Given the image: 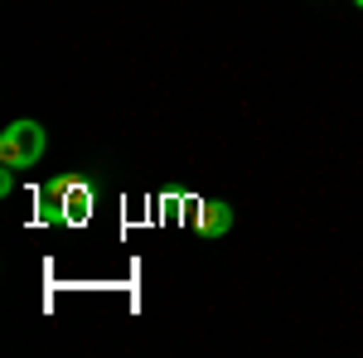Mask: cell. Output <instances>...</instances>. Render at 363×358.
Here are the masks:
<instances>
[{"instance_id":"obj_1","label":"cell","mask_w":363,"mask_h":358,"mask_svg":"<svg viewBox=\"0 0 363 358\" xmlns=\"http://www.w3.org/2000/svg\"><path fill=\"white\" fill-rule=\"evenodd\" d=\"M44 160V126L39 121H10L0 131V165L10 169H29Z\"/></svg>"},{"instance_id":"obj_2","label":"cell","mask_w":363,"mask_h":358,"mask_svg":"<svg viewBox=\"0 0 363 358\" xmlns=\"http://www.w3.org/2000/svg\"><path fill=\"white\" fill-rule=\"evenodd\" d=\"M92 213V194L78 179H54L49 194H44V223H83Z\"/></svg>"},{"instance_id":"obj_3","label":"cell","mask_w":363,"mask_h":358,"mask_svg":"<svg viewBox=\"0 0 363 358\" xmlns=\"http://www.w3.org/2000/svg\"><path fill=\"white\" fill-rule=\"evenodd\" d=\"M199 237H228L233 233V208H228L223 198H208V203H199Z\"/></svg>"},{"instance_id":"obj_4","label":"cell","mask_w":363,"mask_h":358,"mask_svg":"<svg viewBox=\"0 0 363 358\" xmlns=\"http://www.w3.org/2000/svg\"><path fill=\"white\" fill-rule=\"evenodd\" d=\"M10 189H15V169L5 165V174H0V198H5V194H10Z\"/></svg>"},{"instance_id":"obj_5","label":"cell","mask_w":363,"mask_h":358,"mask_svg":"<svg viewBox=\"0 0 363 358\" xmlns=\"http://www.w3.org/2000/svg\"><path fill=\"white\" fill-rule=\"evenodd\" d=\"M354 5H359V10H363V0H354Z\"/></svg>"}]
</instances>
